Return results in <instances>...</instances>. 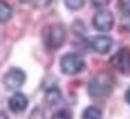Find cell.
Wrapping results in <instances>:
<instances>
[{
    "label": "cell",
    "instance_id": "cell-5",
    "mask_svg": "<svg viewBox=\"0 0 130 119\" xmlns=\"http://www.w3.org/2000/svg\"><path fill=\"white\" fill-rule=\"evenodd\" d=\"M112 66L124 76H130V48H122L110 59Z\"/></svg>",
    "mask_w": 130,
    "mask_h": 119
},
{
    "label": "cell",
    "instance_id": "cell-11",
    "mask_svg": "<svg viewBox=\"0 0 130 119\" xmlns=\"http://www.w3.org/2000/svg\"><path fill=\"white\" fill-rule=\"evenodd\" d=\"M81 119H102V111L98 107H88L84 109Z\"/></svg>",
    "mask_w": 130,
    "mask_h": 119
},
{
    "label": "cell",
    "instance_id": "cell-16",
    "mask_svg": "<svg viewBox=\"0 0 130 119\" xmlns=\"http://www.w3.org/2000/svg\"><path fill=\"white\" fill-rule=\"evenodd\" d=\"M91 2H92V4L95 7H98V9H102V7H105L108 4V2H109V0H91Z\"/></svg>",
    "mask_w": 130,
    "mask_h": 119
},
{
    "label": "cell",
    "instance_id": "cell-6",
    "mask_svg": "<svg viewBox=\"0 0 130 119\" xmlns=\"http://www.w3.org/2000/svg\"><path fill=\"white\" fill-rule=\"evenodd\" d=\"M115 24V18H113L112 13L108 10H99L92 18V25L96 31L101 32H108L113 28Z\"/></svg>",
    "mask_w": 130,
    "mask_h": 119
},
{
    "label": "cell",
    "instance_id": "cell-7",
    "mask_svg": "<svg viewBox=\"0 0 130 119\" xmlns=\"http://www.w3.org/2000/svg\"><path fill=\"white\" fill-rule=\"evenodd\" d=\"M112 45H113V41L108 35H96V37H94L91 39L92 51H95L96 53H101V55L108 53L112 49Z\"/></svg>",
    "mask_w": 130,
    "mask_h": 119
},
{
    "label": "cell",
    "instance_id": "cell-9",
    "mask_svg": "<svg viewBox=\"0 0 130 119\" xmlns=\"http://www.w3.org/2000/svg\"><path fill=\"white\" fill-rule=\"evenodd\" d=\"M62 99V93L60 90L56 87V85H52V87H48L45 93V101L49 107H56L57 104Z\"/></svg>",
    "mask_w": 130,
    "mask_h": 119
},
{
    "label": "cell",
    "instance_id": "cell-3",
    "mask_svg": "<svg viewBox=\"0 0 130 119\" xmlns=\"http://www.w3.org/2000/svg\"><path fill=\"white\" fill-rule=\"evenodd\" d=\"M84 67H85L84 59L78 53H74V52L63 55L62 59H60V70L64 74H69V76L80 73V71L84 70Z\"/></svg>",
    "mask_w": 130,
    "mask_h": 119
},
{
    "label": "cell",
    "instance_id": "cell-2",
    "mask_svg": "<svg viewBox=\"0 0 130 119\" xmlns=\"http://www.w3.org/2000/svg\"><path fill=\"white\" fill-rule=\"evenodd\" d=\"M43 41L45 45L52 51H57L66 41V29L60 24L49 25L43 32Z\"/></svg>",
    "mask_w": 130,
    "mask_h": 119
},
{
    "label": "cell",
    "instance_id": "cell-8",
    "mask_svg": "<svg viewBox=\"0 0 130 119\" xmlns=\"http://www.w3.org/2000/svg\"><path fill=\"white\" fill-rule=\"evenodd\" d=\"M27 107H28V98H27L23 93L15 91V93L10 97V99H9V108H10V111H11V112L21 113V112H24V111L27 109Z\"/></svg>",
    "mask_w": 130,
    "mask_h": 119
},
{
    "label": "cell",
    "instance_id": "cell-12",
    "mask_svg": "<svg viewBox=\"0 0 130 119\" xmlns=\"http://www.w3.org/2000/svg\"><path fill=\"white\" fill-rule=\"evenodd\" d=\"M52 119H73V113L69 109H59L52 115Z\"/></svg>",
    "mask_w": 130,
    "mask_h": 119
},
{
    "label": "cell",
    "instance_id": "cell-10",
    "mask_svg": "<svg viewBox=\"0 0 130 119\" xmlns=\"http://www.w3.org/2000/svg\"><path fill=\"white\" fill-rule=\"evenodd\" d=\"M13 16V9L6 0H0V23H7Z\"/></svg>",
    "mask_w": 130,
    "mask_h": 119
},
{
    "label": "cell",
    "instance_id": "cell-4",
    "mask_svg": "<svg viewBox=\"0 0 130 119\" xmlns=\"http://www.w3.org/2000/svg\"><path fill=\"white\" fill-rule=\"evenodd\" d=\"M25 73L20 67H11L3 76V84L9 91H18L25 83Z\"/></svg>",
    "mask_w": 130,
    "mask_h": 119
},
{
    "label": "cell",
    "instance_id": "cell-14",
    "mask_svg": "<svg viewBox=\"0 0 130 119\" xmlns=\"http://www.w3.org/2000/svg\"><path fill=\"white\" fill-rule=\"evenodd\" d=\"M118 4L123 14L130 16V0H118Z\"/></svg>",
    "mask_w": 130,
    "mask_h": 119
},
{
    "label": "cell",
    "instance_id": "cell-15",
    "mask_svg": "<svg viewBox=\"0 0 130 119\" xmlns=\"http://www.w3.org/2000/svg\"><path fill=\"white\" fill-rule=\"evenodd\" d=\"M29 119H45V112H43V109H42V108H39V107H37L31 112Z\"/></svg>",
    "mask_w": 130,
    "mask_h": 119
},
{
    "label": "cell",
    "instance_id": "cell-13",
    "mask_svg": "<svg viewBox=\"0 0 130 119\" xmlns=\"http://www.w3.org/2000/svg\"><path fill=\"white\" fill-rule=\"evenodd\" d=\"M85 0H64V4L70 10H78L84 6Z\"/></svg>",
    "mask_w": 130,
    "mask_h": 119
},
{
    "label": "cell",
    "instance_id": "cell-17",
    "mask_svg": "<svg viewBox=\"0 0 130 119\" xmlns=\"http://www.w3.org/2000/svg\"><path fill=\"white\" fill-rule=\"evenodd\" d=\"M124 98H126V102L130 105V88L126 91V95H124Z\"/></svg>",
    "mask_w": 130,
    "mask_h": 119
},
{
    "label": "cell",
    "instance_id": "cell-1",
    "mask_svg": "<svg viewBox=\"0 0 130 119\" xmlns=\"http://www.w3.org/2000/svg\"><path fill=\"white\" fill-rule=\"evenodd\" d=\"M113 77L108 73H98L88 83V94L95 99L106 98L113 90Z\"/></svg>",
    "mask_w": 130,
    "mask_h": 119
},
{
    "label": "cell",
    "instance_id": "cell-18",
    "mask_svg": "<svg viewBox=\"0 0 130 119\" xmlns=\"http://www.w3.org/2000/svg\"><path fill=\"white\" fill-rule=\"evenodd\" d=\"M20 2H23V3H29V2H39V0H20Z\"/></svg>",
    "mask_w": 130,
    "mask_h": 119
}]
</instances>
